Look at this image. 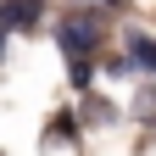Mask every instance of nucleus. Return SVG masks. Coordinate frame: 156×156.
<instances>
[{"label": "nucleus", "mask_w": 156, "mask_h": 156, "mask_svg": "<svg viewBox=\"0 0 156 156\" xmlns=\"http://www.w3.org/2000/svg\"><path fill=\"white\" fill-rule=\"evenodd\" d=\"M34 11H39V0H11V6H6V28H28Z\"/></svg>", "instance_id": "7ed1b4c3"}, {"label": "nucleus", "mask_w": 156, "mask_h": 156, "mask_svg": "<svg viewBox=\"0 0 156 156\" xmlns=\"http://www.w3.org/2000/svg\"><path fill=\"white\" fill-rule=\"evenodd\" d=\"M95 39H101V28H95V17H73V23H62V50L73 56V62H89Z\"/></svg>", "instance_id": "f257e3e1"}, {"label": "nucleus", "mask_w": 156, "mask_h": 156, "mask_svg": "<svg viewBox=\"0 0 156 156\" xmlns=\"http://www.w3.org/2000/svg\"><path fill=\"white\" fill-rule=\"evenodd\" d=\"M128 56H134L140 73H156V39L151 34H128Z\"/></svg>", "instance_id": "f03ea898"}]
</instances>
